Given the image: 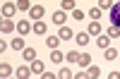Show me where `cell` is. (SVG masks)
Returning <instances> with one entry per match:
<instances>
[{"instance_id": "1", "label": "cell", "mask_w": 120, "mask_h": 79, "mask_svg": "<svg viewBox=\"0 0 120 79\" xmlns=\"http://www.w3.org/2000/svg\"><path fill=\"white\" fill-rule=\"evenodd\" d=\"M111 22L120 29V3H113V7H111Z\"/></svg>"}, {"instance_id": "2", "label": "cell", "mask_w": 120, "mask_h": 79, "mask_svg": "<svg viewBox=\"0 0 120 79\" xmlns=\"http://www.w3.org/2000/svg\"><path fill=\"white\" fill-rule=\"evenodd\" d=\"M17 31L22 34V36H26L29 31H34V24H29L26 19H22V22H17Z\"/></svg>"}, {"instance_id": "3", "label": "cell", "mask_w": 120, "mask_h": 79, "mask_svg": "<svg viewBox=\"0 0 120 79\" xmlns=\"http://www.w3.org/2000/svg\"><path fill=\"white\" fill-rule=\"evenodd\" d=\"M12 29H17V24H15L10 17H5V19H3V24H0V31H3V34H10Z\"/></svg>"}, {"instance_id": "4", "label": "cell", "mask_w": 120, "mask_h": 79, "mask_svg": "<svg viewBox=\"0 0 120 79\" xmlns=\"http://www.w3.org/2000/svg\"><path fill=\"white\" fill-rule=\"evenodd\" d=\"M96 46L106 50V48L111 46V36H108V34H98V36H96Z\"/></svg>"}, {"instance_id": "5", "label": "cell", "mask_w": 120, "mask_h": 79, "mask_svg": "<svg viewBox=\"0 0 120 79\" xmlns=\"http://www.w3.org/2000/svg\"><path fill=\"white\" fill-rule=\"evenodd\" d=\"M46 12V7L43 5H31V10H29V14H31V19H41Z\"/></svg>"}, {"instance_id": "6", "label": "cell", "mask_w": 120, "mask_h": 79, "mask_svg": "<svg viewBox=\"0 0 120 79\" xmlns=\"http://www.w3.org/2000/svg\"><path fill=\"white\" fill-rule=\"evenodd\" d=\"M15 12H17V3H5V5H3V17H10V19H12Z\"/></svg>"}, {"instance_id": "7", "label": "cell", "mask_w": 120, "mask_h": 79, "mask_svg": "<svg viewBox=\"0 0 120 79\" xmlns=\"http://www.w3.org/2000/svg\"><path fill=\"white\" fill-rule=\"evenodd\" d=\"M53 22H55L58 26H63V24L67 22V14H65V10H58V12H53Z\"/></svg>"}, {"instance_id": "8", "label": "cell", "mask_w": 120, "mask_h": 79, "mask_svg": "<svg viewBox=\"0 0 120 79\" xmlns=\"http://www.w3.org/2000/svg\"><path fill=\"white\" fill-rule=\"evenodd\" d=\"M46 31H48V26L43 24V19H36V22H34V34H38V36H46Z\"/></svg>"}, {"instance_id": "9", "label": "cell", "mask_w": 120, "mask_h": 79, "mask_svg": "<svg viewBox=\"0 0 120 79\" xmlns=\"http://www.w3.org/2000/svg\"><path fill=\"white\" fill-rule=\"evenodd\" d=\"M58 36H60V41H67V38H72L75 34H72V29H70V26H60V31H58Z\"/></svg>"}, {"instance_id": "10", "label": "cell", "mask_w": 120, "mask_h": 79, "mask_svg": "<svg viewBox=\"0 0 120 79\" xmlns=\"http://www.w3.org/2000/svg\"><path fill=\"white\" fill-rule=\"evenodd\" d=\"M89 34H91V36H98V34H103V31H101V22L91 19V24H89Z\"/></svg>"}, {"instance_id": "11", "label": "cell", "mask_w": 120, "mask_h": 79, "mask_svg": "<svg viewBox=\"0 0 120 79\" xmlns=\"http://www.w3.org/2000/svg\"><path fill=\"white\" fill-rule=\"evenodd\" d=\"M89 36H91L89 31H79V34L75 36V41H77L79 46H86V43H89Z\"/></svg>"}, {"instance_id": "12", "label": "cell", "mask_w": 120, "mask_h": 79, "mask_svg": "<svg viewBox=\"0 0 120 79\" xmlns=\"http://www.w3.org/2000/svg\"><path fill=\"white\" fill-rule=\"evenodd\" d=\"M31 72H34V74H43V72H46L43 62H41V60H31Z\"/></svg>"}, {"instance_id": "13", "label": "cell", "mask_w": 120, "mask_h": 79, "mask_svg": "<svg viewBox=\"0 0 120 79\" xmlns=\"http://www.w3.org/2000/svg\"><path fill=\"white\" fill-rule=\"evenodd\" d=\"M46 46L51 48V50L58 48V46H60V36H48V38H46Z\"/></svg>"}, {"instance_id": "14", "label": "cell", "mask_w": 120, "mask_h": 79, "mask_svg": "<svg viewBox=\"0 0 120 79\" xmlns=\"http://www.w3.org/2000/svg\"><path fill=\"white\" fill-rule=\"evenodd\" d=\"M77 65H82V70H84V67H89V65H91V55H89V53H82V57H79Z\"/></svg>"}, {"instance_id": "15", "label": "cell", "mask_w": 120, "mask_h": 79, "mask_svg": "<svg viewBox=\"0 0 120 79\" xmlns=\"http://www.w3.org/2000/svg\"><path fill=\"white\" fill-rule=\"evenodd\" d=\"M29 74H34V72H31V67H26V65L17 67V77H22V79H24V77H29Z\"/></svg>"}, {"instance_id": "16", "label": "cell", "mask_w": 120, "mask_h": 79, "mask_svg": "<svg viewBox=\"0 0 120 79\" xmlns=\"http://www.w3.org/2000/svg\"><path fill=\"white\" fill-rule=\"evenodd\" d=\"M10 46H12L15 50H24V36H22V38H12V43H10Z\"/></svg>"}, {"instance_id": "17", "label": "cell", "mask_w": 120, "mask_h": 79, "mask_svg": "<svg viewBox=\"0 0 120 79\" xmlns=\"http://www.w3.org/2000/svg\"><path fill=\"white\" fill-rule=\"evenodd\" d=\"M103 53H106V60H118V50H115V48H111V46H108Z\"/></svg>"}, {"instance_id": "18", "label": "cell", "mask_w": 120, "mask_h": 79, "mask_svg": "<svg viewBox=\"0 0 120 79\" xmlns=\"http://www.w3.org/2000/svg\"><path fill=\"white\" fill-rule=\"evenodd\" d=\"M17 10H22V12H29V10H31V3H29V0H17Z\"/></svg>"}, {"instance_id": "19", "label": "cell", "mask_w": 120, "mask_h": 79, "mask_svg": "<svg viewBox=\"0 0 120 79\" xmlns=\"http://www.w3.org/2000/svg\"><path fill=\"white\" fill-rule=\"evenodd\" d=\"M65 57H67L70 62H79V57H82V53H79V50H70V53H67Z\"/></svg>"}, {"instance_id": "20", "label": "cell", "mask_w": 120, "mask_h": 79, "mask_svg": "<svg viewBox=\"0 0 120 79\" xmlns=\"http://www.w3.org/2000/svg\"><path fill=\"white\" fill-rule=\"evenodd\" d=\"M24 60H36V48H24Z\"/></svg>"}, {"instance_id": "21", "label": "cell", "mask_w": 120, "mask_h": 79, "mask_svg": "<svg viewBox=\"0 0 120 79\" xmlns=\"http://www.w3.org/2000/svg\"><path fill=\"white\" fill-rule=\"evenodd\" d=\"M86 14L91 17V19H96V22H98V19H101V7H91V10L86 12Z\"/></svg>"}, {"instance_id": "22", "label": "cell", "mask_w": 120, "mask_h": 79, "mask_svg": "<svg viewBox=\"0 0 120 79\" xmlns=\"http://www.w3.org/2000/svg\"><path fill=\"white\" fill-rule=\"evenodd\" d=\"M86 74H89V77H98V74H101V67L89 65V67H86Z\"/></svg>"}, {"instance_id": "23", "label": "cell", "mask_w": 120, "mask_h": 79, "mask_svg": "<svg viewBox=\"0 0 120 79\" xmlns=\"http://www.w3.org/2000/svg\"><path fill=\"white\" fill-rule=\"evenodd\" d=\"M10 74H12V67H10L7 62H3L0 65V77H10Z\"/></svg>"}, {"instance_id": "24", "label": "cell", "mask_w": 120, "mask_h": 79, "mask_svg": "<svg viewBox=\"0 0 120 79\" xmlns=\"http://www.w3.org/2000/svg\"><path fill=\"white\" fill-rule=\"evenodd\" d=\"M51 60H53V62H58V65L63 62V53H60L58 48H53V53H51Z\"/></svg>"}, {"instance_id": "25", "label": "cell", "mask_w": 120, "mask_h": 79, "mask_svg": "<svg viewBox=\"0 0 120 79\" xmlns=\"http://www.w3.org/2000/svg\"><path fill=\"white\" fill-rule=\"evenodd\" d=\"M106 34L111 36V38H118V36H120V29H118L115 24H111V26H108V31H106Z\"/></svg>"}, {"instance_id": "26", "label": "cell", "mask_w": 120, "mask_h": 79, "mask_svg": "<svg viewBox=\"0 0 120 79\" xmlns=\"http://www.w3.org/2000/svg\"><path fill=\"white\" fill-rule=\"evenodd\" d=\"M72 17L77 19V22H82V19L86 17V12H84V10H77V7H75V10H72Z\"/></svg>"}, {"instance_id": "27", "label": "cell", "mask_w": 120, "mask_h": 79, "mask_svg": "<svg viewBox=\"0 0 120 79\" xmlns=\"http://www.w3.org/2000/svg\"><path fill=\"white\" fill-rule=\"evenodd\" d=\"M98 7H101V10H111L113 7V0H98Z\"/></svg>"}, {"instance_id": "28", "label": "cell", "mask_w": 120, "mask_h": 79, "mask_svg": "<svg viewBox=\"0 0 120 79\" xmlns=\"http://www.w3.org/2000/svg\"><path fill=\"white\" fill-rule=\"evenodd\" d=\"M58 77H60V79H70V77H72V72H70L67 67H63V70L58 72Z\"/></svg>"}, {"instance_id": "29", "label": "cell", "mask_w": 120, "mask_h": 79, "mask_svg": "<svg viewBox=\"0 0 120 79\" xmlns=\"http://www.w3.org/2000/svg\"><path fill=\"white\" fill-rule=\"evenodd\" d=\"M63 10H70V12H72L75 10V0H63Z\"/></svg>"}]
</instances>
